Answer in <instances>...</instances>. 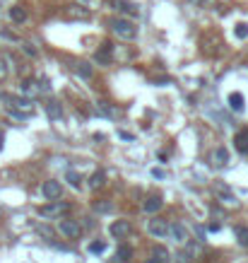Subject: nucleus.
Listing matches in <instances>:
<instances>
[{"label":"nucleus","instance_id":"15","mask_svg":"<svg viewBox=\"0 0 248 263\" xmlns=\"http://www.w3.org/2000/svg\"><path fill=\"white\" fill-rule=\"evenodd\" d=\"M145 263H169V251H166L164 246H154V249H152V256Z\"/></svg>","mask_w":248,"mask_h":263},{"label":"nucleus","instance_id":"24","mask_svg":"<svg viewBox=\"0 0 248 263\" xmlns=\"http://www.w3.org/2000/svg\"><path fill=\"white\" fill-rule=\"evenodd\" d=\"M234 34H236V39H248V22H239L234 27Z\"/></svg>","mask_w":248,"mask_h":263},{"label":"nucleus","instance_id":"20","mask_svg":"<svg viewBox=\"0 0 248 263\" xmlns=\"http://www.w3.org/2000/svg\"><path fill=\"white\" fill-rule=\"evenodd\" d=\"M46 114H49V118H53V121H60V118H63V106H60L58 102H49Z\"/></svg>","mask_w":248,"mask_h":263},{"label":"nucleus","instance_id":"1","mask_svg":"<svg viewBox=\"0 0 248 263\" xmlns=\"http://www.w3.org/2000/svg\"><path fill=\"white\" fill-rule=\"evenodd\" d=\"M0 99L7 104V109L10 111H17V114H22V116H29V114H34V102L27 99V97H15V94H0Z\"/></svg>","mask_w":248,"mask_h":263},{"label":"nucleus","instance_id":"33","mask_svg":"<svg viewBox=\"0 0 248 263\" xmlns=\"http://www.w3.org/2000/svg\"><path fill=\"white\" fill-rule=\"evenodd\" d=\"M152 174L157 176V179H164V172H162V169H152Z\"/></svg>","mask_w":248,"mask_h":263},{"label":"nucleus","instance_id":"13","mask_svg":"<svg viewBox=\"0 0 248 263\" xmlns=\"http://www.w3.org/2000/svg\"><path fill=\"white\" fill-rule=\"evenodd\" d=\"M89 191H99V188H104V184H106V172H94V174L89 176Z\"/></svg>","mask_w":248,"mask_h":263},{"label":"nucleus","instance_id":"19","mask_svg":"<svg viewBox=\"0 0 248 263\" xmlns=\"http://www.w3.org/2000/svg\"><path fill=\"white\" fill-rule=\"evenodd\" d=\"M113 7L116 10H121V12H128V15H138V7L133 5V2H125V0H113Z\"/></svg>","mask_w":248,"mask_h":263},{"label":"nucleus","instance_id":"18","mask_svg":"<svg viewBox=\"0 0 248 263\" xmlns=\"http://www.w3.org/2000/svg\"><path fill=\"white\" fill-rule=\"evenodd\" d=\"M226 162H229V152H226L224 147H217L215 155H212V164H215V167H224Z\"/></svg>","mask_w":248,"mask_h":263},{"label":"nucleus","instance_id":"10","mask_svg":"<svg viewBox=\"0 0 248 263\" xmlns=\"http://www.w3.org/2000/svg\"><path fill=\"white\" fill-rule=\"evenodd\" d=\"M22 94H25L27 99L39 97V94H41V82H39V80H25V82H22Z\"/></svg>","mask_w":248,"mask_h":263},{"label":"nucleus","instance_id":"6","mask_svg":"<svg viewBox=\"0 0 248 263\" xmlns=\"http://www.w3.org/2000/svg\"><path fill=\"white\" fill-rule=\"evenodd\" d=\"M215 193H217V201H220L222 205H226V208H239V201L231 196V191H229L226 186L217 184V186H215Z\"/></svg>","mask_w":248,"mask_h":263},{"label":"nucleus","instance_id":"32","mask_svg":"<svg viewBox=\"0 0 248 263\" xmlns=\"http://www.w3.org/2000/svg\"><path fill=\"white\" fill-rule=\"evenodd\" d=\"M195 234H198V237L205 241V230H202V227H195Z\"/></svg>","mask_w":248,"mask_h":263},{"label":"nucleus","instance_id":"3","mask_svg":"<svg viewBox=\"0 0 248 263\" xmlns=\"http://www.w3.org/2000/svg\"><path fill=\"white\" fill-rule=\"evenodd\" d=\"M68 210H70V203L55 198V201H51L49 205H41V208H39V215L46 217V220H55V217H63Z\"/></svg>","mask_w":248,"mask_h":263},{"label":"nucleus","instance_id":"11","mask_svg":"<svg viewBox=\"0 0 248 263\" xmlns=\"http://www.w3.org/2000/svg\"><path fill=\"white\" fill-rule=\"evenodd\" d=\"M169 234H171L176 241H188V239H191L188 230H186L181 222H171V225H169Z\"/></svg>","mask_w":248,"mask_h":263},{"label":"nucleus","instance_id":"4","mask_svg":"<svg viewBox=\"0 0 248 263\" xmlns=\"http://www.w3.org/2000/svg\"><path fill=\"white\" fill-rule=\"evenodd\" d=\"M130 232H133V225L128 220H116V222H111L109 227V234L113 239H125Z\"/></svg>","mask_w":248,"mask_h":263},{"label":"nucleus","instance_id":"34","mask_svg":"<svg viewBox=\"0 0 248 263\" xmlns=\"http://www.w3.org/2000/svg\"><path fill=\"white\" fill-rule=\"evenodd\" d=\"M118 135H121V138H123V140H133V135H128V133H125V131H121V133H118Z\"/></svg>","mask_w":248,"mask_h":263},{"label":"nucleus","instance_id":"28","mask_svg":"<svg viewBox=\"0 0 248 263\" xmlns=\"http://www.w3.org/2000/svg\"><path fill=\"white\" fill-rule=\"evenodd\" d=\"M104 249H106L104 241H94V244H89V251H92V254H101Z\"/></svg>","mask_w":248,"mask_h":263},{"label":"nucleus","instance_id":"7","mask_svg":"<svg viewBox=\"0 0 248 263\" xmlns=\"http://www.w3.org/2000/svg\"><path fill=\"white\" fill-rule=\"evenodd\" d=\"M65 15H68L70 20H89V17H92V10L84 7V5H68V7H65Z\"/></svg>","mask_w":248,"mask_h":263},{"label":"nucleus","instance_id":"31","mask_svg":"<svg viewBox=\"0 0 248 263\" xmlns=\"http://www.w3.org/2000/svg\"><path fill=\"white\" fill-rule=\"evenodd\" d=\"M7 78V60L0 58V80H5Z\"/></svg>","mask_w":248,"mask_h":263},{"label":"nucleus","instance_id":"12","mask_svg":"<svg viewBox=\"0 0 248 263\" xmlns=\"http://www.w3.org/2000/svg\"><path fill=\"white\" fill-rule=\"evenodd\" d=\"M234 147H236L241 155H248V128L239 131V133L234 135Z\"/></svg>","mask_w":248,"mask_h":263},{"label":"nucleus","instance_id":"9","mask_svg":"<svg viewBox=\"0 0 248 263\" xmlns=\"http://www.w3.org/2000/svg\"><path fill=\"white\" fill-rule=\"evenodd\" d=\"M147 230H149L152 237H159V239H162V237L169 234V222H166V220H159V217H154V220H149V227H147Z\"/></svg>","mask_w":248,"mask_h":263},{"label":"nucleus","instance_id":"21","mask_svg":"<svg viewBox=\"0 0 248 263\" xmlns=\"http://www.w3.org/2000/svg\"><path fill=\"white\" fill-rule=\"evenodd\" d=\"M10 20H12V22H17V25H22V22L27 20V12H25V7H20V5L10 7Z\"/></svg>","mask_w":248,"mask_h":263},{"label":"nucleus","instance_id":"30","mask_svg":"<svg viewBox=\"0 0 248 263\" xmlns=\"http://www.w3.org/2000/svg\"><path fill=\"white\" fill-rule=\"evenodd\" d=\"M68 181H70L75 188H80V176L75 174V172H68Z\"/></svg>","mask_w":248,"mask_h":263},{"label":"nucleus","instance_id":"26","mask_svg":"<svg viewBox=\"0 0 248 263\" xmlns=\"http://www.w3.org/2000/svg\"><path fill=\"white\" fill-rule=\"evenodd\" d=\"M94 210H97V212H111V210H113V203H109V201H94Z\"/></svg>","mask_w":248,"mask_h":263},{"label":"nucleus","instance_id":"22","mask_svg":"<svg viewBox=\"0 0 248 263\" xmlns=\"http://www.w3.org/2000/svg\"><path fill=\"white\" fill-rule=\"evenodd\" d=\"M75 70H77V75L84 78V80H89V78H92V65H89V63H77V65H75Z\"/></svg>","mask_w":248,"mask_h":263},{"label":"nucleus","instance_id":"5","mask_svg":"<svg viewBox=\"0 0 248 263\" xmlns=\"http://www.w3.org/2000/svg\"><path fill=\"white\" fill-rule=\"evenodd\" d=\"M60 232L65 234L68 239H80L82 237V227L77 220H60Z\"/></svg>","mask_w":248,"mask_h":263},{"label":"nucleus","instance_id":"35","mask_svg":"<svg viewBox=\"0 0 248 263\" xmlns=\"http://www.w3.org/2000/svg\"><path fill=\"white\" fill-rule=\"evenodd\" d=\"M0 143H2V138H0ZM0 147H2V145H0Z\"/></svg>","mask_w":248,"mask_h":263},{"label":"nucleus","instance_id":"16","mask_svg":"<svg viewBox=\"0 0 248 263\" xmlns=\"http://www.w3.org/2000/svg\"><path fill=\"white\" fill-rule=\"evenodd\" d=\"M111 56H113V44H111V41H104V44H101V49L97 51V60H99V63H106V65H109Z\"/></svg>","mask_w":248,"mask_h":263},{"label":"nucleus","instance_id":"29","mask_svg":"<svg viewBox=\"0 0 248 263\" xmlns=\"http://www.w3.org/2000/svg\"><path fill=\"white\" fill-rule=\"evenodd\" d=\"M176 263H191V254L188 251H178L176 254Z\"/></svg>","mask_w":248,"mask_h":263},{"label":"nucleus","instance_id":"23","mask_svg":"<svg viewBox=\"0 0 248 263\" xmlns=\"http://www.w3.org/2000/svg\"><path fill=\"white\" fill-rule=\"evenodd\" d=\"M234 234H236V241H239L241 246H248V227H236Z\"/></svg>","mask_w":248,"mask_h":263},{"label":"nucleus","instance_id":"2","mask_svg":"<svg viewBox=\"0 0 248 263\" xmlns=\"http://www.w3.org/2000/svg\"><path fill=\"white\" fill-rule=\"evenodd\" d=\"M111 31L116 34V36H121V39H135V34H138V29H135V25L133 22H128V20H121V17H113L109 22Z\"/></svg>","mask_w":248,"mask_h":263},{"label":"nucleus","instance_id":"17","mask_svg":"<svg viewBox=\"0 0 248 263\" xmlns=\"http://www.w3.org/2000/svg\"><path fill=\"white\" fill-rule=\"evenodd\" d=\"M162 198H159V196H149V198H147V201H145V203H142V210H145V212H159V210H162Z\"/></svg>","mask_w":248,"mask_h":263},{"label":"nucleus","instance_id":"8","mask_svg":"<svg viewBox=\"0 0 248 263\" xmlns=\"http://www.w3.org/2000/svg\"><path fill=\"white\" fill-rule=\"evenodd\" d=\"M41 191H44V196L49 198V201H55V198H60V193H63V186L58 184V181H44V186H41Z\"/></svg>","mask_w":248,"mask_h":263},{"label":"nucleus","instance_id":"14","mask_svg":"<svg viewBox=\"0 0 248 263\" xmlns=\"http://www.w3.org/2000/svg\"><path fill=\"white\" fill-rule=\"evenodd\" d=\"M226 102H229L231 111H244V106H246V99H244V94H241V92H231Z\"/></svg>","mask_w":248,"mask_h":263},{"label":"nucleus","instance_id":"25","mask_svg":"<svg viewBox=\"0 0 248 263\" xmlns=\"http://www.w3.org/2000/svg\"><path fill=\"white\" fill-rule=\"evenodd\" d=\"M130 256H133V249L130 246H118V261H130Z\"/></svg>","mask_w":248,"mask_h":263},{"label":"nucleus","instance_id":"27","mask_svg":"<svg viewBox=\"0 0 248 263\" xmlns=\"http://www.w3.org/2000/svg\"><path fill=\"white\" fill-rule=\"evenodd\" d=\"M22 51H25L27 56H31V58H36V56H39V51H36V49H34V44H29V41L22 44Z\"/></svg>","mask_w":248,"mask_h":263}]
</instances>
